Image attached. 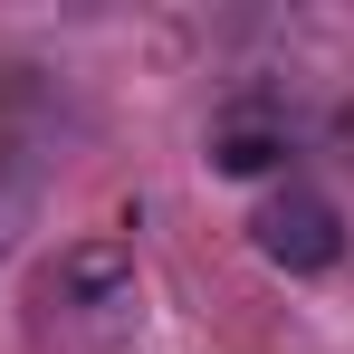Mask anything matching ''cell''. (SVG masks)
Masks as SVG:
<instances>
[{
    "mask_svg": "<svg viewBox=\"0 0 354 354\" xmlns=\"http://www.w3.org/2000/svg\"><path fill=\"white\" fill-rule=\"evenodd\" d=\"M259 259L268 268H288V278H326L335 259H345V211H335V192H316V182H278L268 201H259Z\"/></svg>",
    "mask_w": 354,
    "mask_h": 354,
    "instance_id": "1",
    "label": "cell"
},
{
    "mask_svg": "<svg viewBox=\"0 0 354 354\" xmlns=\"http://www.w3.org/2000/svg\"><path fill=\"white\" fill-rule=\"evenodd\" d=\"M39 297L58 306V316H86V326H106V316H124L134 306V249L124 239H67L58 259H48V278H39Z\"/></svg>",
    "mask_w": 354,
    "mask_h": 354,
    "instance_id": "2",
    "label": "cell"
},
{
    "mask_svg": "<svg viewBox=\"0 0 354 354\" xmlns=\"http://www.w3.org/2000/svg\"><path fill=\"white\" fill-rule=\"evenodd\" d=\"M58 124H67V96L48 67L10 58L0 67V163L10 173H39V153H58Z\"/></svg>",
    "mask_w": 354,
    "mask_h": 354,
    "instance_id": "3",
    "label": "cell"
},
{
    "mask_svg": "<svg viewBox=\"0 0 354 354\" xmlns=\"http://www.w3.org/2000/svg\"><path fill=\"white\" fill-rule=\"evenodd\" d=\"M288 153H297L288 115H278V106H259V96H239V106L211 115V163H221V173H278Z\"/></svg>",
    "mask_w": 354,
    "mask_h": 354,
    "instance_id": "4",
    "label": "cell"
}]
</instances>
